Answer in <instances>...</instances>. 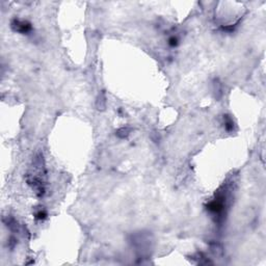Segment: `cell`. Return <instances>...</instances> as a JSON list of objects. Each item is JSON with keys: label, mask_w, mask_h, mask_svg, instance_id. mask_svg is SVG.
Here are the masks:
<instances>
[{"label": "cell", "mask_w": 266, "mask_h": 266, "mask_svg": "<svg viewBox=\"0 0 266 266\" xmlns=\"http://www.w3.org/2000/svg\"><path fill=\"white\" fill-rule=\"evenodd\" d=\"M12 30L16 31V32L19 33H23V35H26V33L30 32L32 27H31V24L29 22L25 20H20V19H14L12 21Z\"/></svg>", "instance_id": "6da1fadb"}, {"label": "cell", "mask_w": 266, "mask_h": 266, "mask_svg": "<svg viewBox=\"0 0 266 266\" xmlns=\"http://www.w3.org/2000/svg\"><path fill=\"white\" fill-rule=\"evenodd\" d=\"M224 121H225V128H226L227 131H232L234 129L233 120L229 115H224Z\"/></svg>", "instance_id": "7a4b0ae2"}, {"label": "cell", "mask_w": 266, "mask_h": 266, "mask_svg": "<svg viewBox=\"0 0 266 266\" xmlns=\"http://www.w3.org/2000/svg\"><path fill=\"white\" fill-rule=\"evenodd\" d=\"M129 132L130 129H128V128H122V129L117 130V135L119 137H121V138H125V137H127L129 135Z\"/></svg>", "instance_id": "3957f363"}, {"label": "cell", "mask_w": 266, "mask_h": 266, "mask_svg": "<svg viewBox=\"0 0 266 266\" xmlns=\"http://www.w3.org/2000/svg\"><path fill=\"white\" fill-rule=\"evenodd\" d=\"M47 216V213H46L45 210H39V211L35 213V218L37 219H44Z\"/></svg>", "instance_id": "277c9868"}, {"label": "cell", "mask_w": 266, "mask_h": 266, "mask_svg": "<svg viewBox=\"0 0 266 266\" xmlns=\"http://www.w3.org/2000/svg\"><path fill=\"white\" fill-rule=\"evenodd\" d=\"M169 46H172V47H176L178 44H179V41H178V37H171L169 40Z\"/></svg>", "instance_id": "5b68a950"}]
</instances>
